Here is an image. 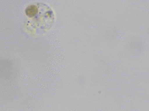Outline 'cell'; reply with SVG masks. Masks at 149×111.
<instances>
[{
	"instance_id": "1",
	"label": "cell",
	"mask_w": 149,
	"mask_h": 111,
	"mask_svg": "<svg viewBox=\"0 0 149 111\" xmlns=\"http://www.w3.org/2000/svg\"><path fill=\"white\" fill-rule=\"evenodd\" d=\"M39 12V8L38 6L35 4H32L28 6L25 10V13L26 16L29 18L33 17L35 16L37 13Z\"/></svg>"
}]
</instances>
